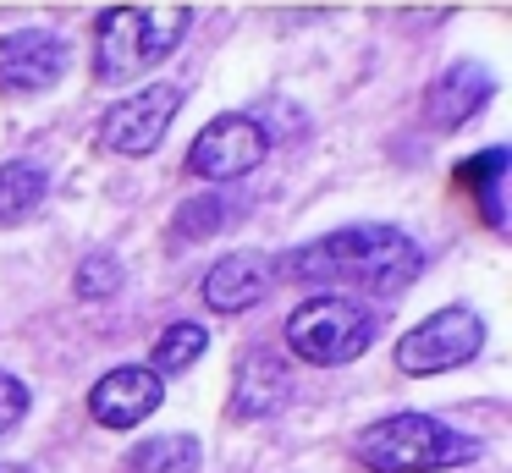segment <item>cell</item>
Segmentation results:
<instances>
[{"label":"cell","instance_id":"1","mask_svg":"<svg viewBox=\"0 0 512 473\" xmlns=\"http://www.w3.org/2000/svg\"><path fill=\"white\" fill-rule=\"evenodd\" d=\"M424 270V248L397 226H336L325 237L303 242L281 259L276 275L314 286H347V292H402Z\"/></svg>","mask_w":512,"mask_h":473},{"label":"cell","instance_id":"2","mask_svg":"<svg viewBox=\"0 0 512 473\" xmlns=\"http://www.w3.org/2000/svg\"><path fill=\"white\" fill-rule=\"evenodd\" d=\"M193 28V6H116L94 22V83L116 88L160 66Z\"/></svg>","mask_w":512,"mask_h":473},{"label":"cell","instance_id":"3","mask_svg":"<svg viewBox=\"0 0 512 473\" xmlns=\"http://www.w3.org/2000/svg\"><path fill=\"white\" fill-rule=\"evenodd\" d=\"M358 462L375 473H446L479 457V446L457 429H446L430 413H391L358 429Z\"/></svg>","mask_w":512,"mask_h":473},{"label":"cell","instance_id":"4","mask_svg":"<svg viewBox=\"0 0 512 473\" xmlns=\"http://www.w3.org/2000/svg\"><path fill=\"white\" fill-rule=\"evenodd\" d=\"M375 336H380V314L364 308L358 297H342V292H314L287 319V347L303 363H320V369L364 358Z\"/></svg>","mask_w":512,"mask_h":473},{"label":"cell","instance_id":"5","mask_svg":"<svg viewBox=\"0 0 512 473\" xmlns=\"http://www.w3.org/2000/svg\"><path fill=\"white\" fill-rule=\"evenodd\" d=\"M479 347H485V319L474 308L452 303L397 341V369L402 374H446V369H463L468 358H479Z\"/></svg>","mask_w":512,"mask_h":473},{"label":"cell","instance_id":"6","mask_svg":"<svg viewBox=\"0 0 512 473\" xmlns=\"http://www.w3.org/2000/svg\"><path fill=\"white\" fill-rule=\"evenodd\" d=\"M177 110H182V88H171V83H149L138 94L116 99L100 116V149L127 154V160L155 154L160 138L171 132V121H177Z\"/></svg>","mask_w":512,"mask_h":473},{"label":"cell","instance_id":"7","mask_svg":"<svg viewBox=\"0 0 512 473\" xmlns=\"http://www.w3.org/2000/svg\"><path fill=\"white\" fill-rule=\"evenodd\" d=\"M270 154V138L254 116H215L188 149V176L199 182H237Z\"/></svg>","mask_w":512,"mask_h":473},{"label":"cell","instance_id":"8","mask_svg":"<svg viewBox=\"0 0 512 473\" xmlns=\"http://www.w3.org/2000/svg\"><path fill=\"white\" fill-rule=\"evenodd\" d=\"M67 72V39L50 28H17L0 39V94H45Z\"/></svg>","mask_w":512,"mask_h":473},{"label":"cell","instance_id":"9","mask_svg":"<svg viewBox=\"0 0 512 473\" xmlns=\"http://www.w3.org/2000/svg\"><path fill=\"white\" fill-rule=\"evenodd\" d=\"M166 402V380L155 369H111L89 391V418L100 429H133Z\"/></svg>","mask_w":512,"mask_h":473},{"label":"cell","instance_id":"10","mask_svg":"<svg viewBox=\"0 0 512 473\" xmlns=\"http://www.w3.org/2000/svg\"><path fill=\"white\" fill-rule=\"evenodd\" d=\"M270 286H276V259L270 253H248V248L226 253L204 275V308H215V314H243V308L265 303Z\"/></svg>","mask_w":512,"mask_h":473},{"label":"cell","instance_id":"11","mask_svg":"<svg viewBox=\"0 0 512 473\" xmlns=\"http://www.w3.org/2000/svg\"><path fill=\"white\" fill-rule=\"evenodd\" d=\"M490 94H496L490 66L485 61H457V66H446V72L424 88V121L441 127V132H452V127H463L468 116H479Z\"/></svg>","mask_w":512,"mask_h":473},{"label":"cell","instance_id":"12","mask_svg":"<svg viewBox=\"0 0 512 473\" xmlns=\"http://www.w3.org/2000/svg\"><path fill=\"white\" fill-rule=\"evenodd\" d=\"M292 402V363L270 347H254L237 358L232 374V418H270Z\"/></svg>","mask_w":512,"mask_h":473},{"label":"cell","instance_id":"13","mask_svg":"<svg viewBox=\"0 0 512 473\" xmlns=\"http://www.w3.org/2000/svg\"><path fill=\"white\" fill-rule=\"evenodd\" d=\"M457 187L463 193L479 198V215H485V226H507V215H501V176H507V149H479L468 154L463 165H457Z\"/></svg>","mask_w":512,"mask_h":473},{"label":"cell","instance_id":"14","mask_svg":"<svg viewBox=\"0 0 512 473\" xmlns=\"http://www.w3.org/2000/svg\"><path fill=\"white\" fill-rule=\"evenodd\" d=\"M45 193H50L45 165H28V160L0 165V226H17V220H28L39 204H45Z\"/></svg>","mask_w":512,"mask_h":473},{"label":"cell","instance_id":"15","mask_svg":"<svg viewBox=\"0 0 512 473\" xmlns=\"http://www.w3.org/2000/svg\"><path fill=\"white\" fill-rule=\"evenodd\" d=\"M204 347H210V330L199 325V319H177L171 330H160V341H155V352H149V369L166 380V374H182V369H193V363L204 358Z\"/></svg>","mask_w":512,"mask_h":473},{"label":"cell","instance_id":"16","mask_svg":"<svg viewBox=\"0 0 512 473\" xmlns=\"http://www.w3.org/2000/svg\"><path fill=\"white\" fill-rule=\"evenodd\" d=\"M199 468V440L193 435H155L133 446V473H193Z\"/></svg>","mask_w":512,"mask_h":473},{"label":"cell","instance_id":"17","mask_svg":"<svg viewBox=\"0 0 512 473\" xmlns=\"http://www.w3.org/2000/svg\"><path fill=\"white\" fill-rule=\"evenodd\" d=\"M226 220H232V204H226L221 193H199V198H188V204L171 215V237L177 242H199V237H215V231H226Z\"/></svg>","mask_w":512,"mask_h":473},{"label":"cell","instance_id":"18","mask_svg":"<svg viewBox=\"0 0 512 473\" xmlns=\"http://www.w3.org/2000/svg\"><path fill=\"white\" fill-rule=\"evenodd\" d=\"M116 286H122V264H116L111 253H89V259L78 264V275H72V292L78 297H111Z\"/></svg>","mask_w":512,"mask_h":473},{"label":"cell","instance_id":"19","mask_svg":"<svg viewBox=\"0 0 512 473\" xmlns=\"http://www.w3.org/2000/svg\"><path fill=\"white\" fill-rule=\"evenodd\" d=\"M28 402H34V396H28V385L17 380V374L0 369V435H12V429L23 424V418H28Z\"/></svg>","mask_w":512,"mask_h":473},{"label":"cell","instance_id":"20","mask_svg":"<svg viewBox=\"0 0 512 473\" xmlns=\"http://www.w3.org/2000/svg\"><path fill=\"white\" fill-rule=\"evenodd\" d=\"M0 473H28V468H17V462H0Z\"/></svg>","mask_w":512,"mask_h":473}]
</instances>
